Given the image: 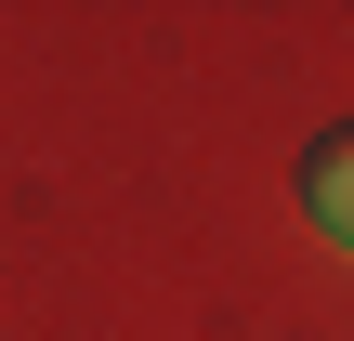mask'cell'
Here are the masks:
<instances>
[{"mask_svg":"<svg viewBox=\"0 0 354 341\" xmlns=\"http://www.w3.org/2000/svg\"><path fill=\"white\" fill-rule=\"evenodd\" d=\"M302 210H315V237H328V250L354 263V118L302 145Z\"/></svg>","mask_w":354,"mask_h":341,"instance_id":"cell-1","label":"cell"}]
</instances>
